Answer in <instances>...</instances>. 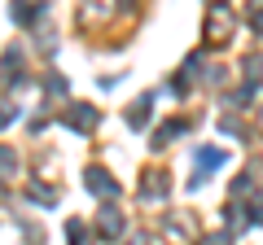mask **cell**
Masks as SVG:
<instances>
[{"instance_id":"obj_7","label":"cell","mask_w":263,"mask_h":245,"mask_svg":"<svg viewBox=\"0 0 263 245\" xmlns=\"http://www.w3.org/2000/svg\"><path fill=\"white\" fill-rule=\"evenodd\" d=\"M9 175H18V153L0 149V179H9Z\"/></svg>"},{"instance_id":"obj_4","label":"cell","mask_w":263,"mask_h":245,"mask_svg":"<svg viewBox=\"0 0 263 245\" xmlns=\"http://www.w3.org/2000/svg\"><path fill=\"white\" fill-rule=\"evenodd\" d=\"M224 162H228L224 149H197V171H215V167H224Z\"/></svg>"},{"instance_id":"obj_11","label":"cell","mask_w":263,"mask_h":245,"mask_svg":"<svg viewBox=\"0 0 263 245\" xmlns=\"http://www.w3.org/2000/svg\"><path fill=\"white\" fill-rule=\"evenodd\" d=\"M66 241H70V245H84V223H70V228H66Z\"/></svg>"},{"instance_id":"obj_3","label":"cell","mask_w":263,"mask_h":245,"mask_svg":"<svg viewBox=\"0 0 263 245\" xmlns=\"http://www.w3.org/2000/svg\"><path fill=\"white\" fill-rule=\"evenodd\" d=\"M97 228H101V236H110V241H114V236L123 232V215H119V210H101Z\"/></svg>"},{"instance_id":"obj_9","label":"cell","mask_w":263,"mask_h":245,"mask_svg":"<svg viewBox=\"0 0 263 245\" xmlns=\"http://www.w3.org/2000/svg\"><path fill=\"white\" fill-rule=\"evenodd\" d=\"M31 197H35V201H44V206H53V201H57V193H53V189H44V184H31Z\"/></svg>"},{"instance_id":"obj_2","label":"cell","mask_w":263,"mask_h":245,"mask_svg":"<svg viewBox=\"0 0 263 245\" xmlns=\"http://www.w3.org/2000/svg\"><path fill=\"white\" fill-rule=\"evenodd\" d=\"M88 189H92L97 193V197H119V184H114V179L110 175H105V171H88Z\"/></svg>"},{"instance_id":"obj_10","label":"cell","mask_w":263,"mask_h":245,"mask_svg":"<svg viewBox=\"0 0 263 245\" xmlns=\"http://www.w3.org/2000/svg\"><path fill=\"white\" fill-rule=\"evenodd\" d=\"M13 118H18V105H5V101H0V127H9Z\"/></svg>"},{"instance_id":"obj_12","label":"cell","mask_w":263,"mask_h":245,"mask_svg":"<svg viewBox=\"0 0 263 245\" xmlns=\"http://www.w3.org/2000/svg\"><path fill=\"white\" fill-rule=\"evenodd\" d=\"M250 22H254V27H259V31H263V0H259V5H254V13H250Z\"/></svg>"},{"instance_id":"obj_5","label":"cell","mask_w":263,"mask_h":245,"mask_svg":"<svg viewBox=\"0 0 263 245\" xmlns=\"http://www.w3.org/2000/svg\"><path fill=\"white\" fill-rule=\"evenodd\" d=\"M167 193V175L162 171H149V179L141 184V197H162Z\"/></svg>"},{"instance_id":"obj_1","label":"cell","mask_w":263,"mask_h":245,"mask_svg":"<svg viewBox=\"0 0 263 245\" xmlns=\"http://www.w3.org/2000/svg\"><path fill=\"white\" fill-rule=\"evenodd\" d=\"M66 127L92 132V127H97V110H92V105H70V110H66Z\"/></svg>"},{"instance_id":"obj_6","label":"cell","mask_w":263,"mask_h":245,"mask_svg":"<svg viewBox=\"0 0 263 245\" xmlns=\"http://www.w3.org/2000/svg\"><path fill=\"white\" fill-rule=\"evenodd\" d=\"M180 132H184V122H162V127H158V136H154V145L162 149V145H171Z\"/></svg>"},{"instance_id":"obj_13","label":"cell","mask_w":263,"mask_h":245,"mask_svg":"<svg viewBox=\"0 0 263 245\" xmlns=\"http://www.w3.org/2000/svg\"><path fill=\"white\" fill-rule=\"evenodd\" d=\"M202 245H228V236H215V241H202Z\"/></svg>"},{"instance_id":"obj_8","label":"cell","mask_w":263,"mask_h":245,"mask_svg":"<svg viewBox=\"0 0 263 245\" xmlns=\"http://www.w3.org/2000/svg\"><path fill=\"white\" fill-rule=\"evenodd\" d=\"M149 105H154V101H149V96H145V101H141V105H136V110L127 114V122H132V127H145V122H149Z\"/></svg>"}]
</instances>
